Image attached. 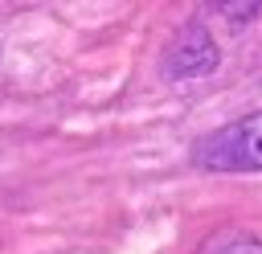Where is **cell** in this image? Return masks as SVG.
<instances>
[{
    "label": "cell",
    "instance_id": "cell-1",
    "mask_svg": "<svg viewBox=\"0 0 262 254\" xmlns=\"http://www.w3.org/2000/svg\"><path fill=\"white\" fill-rule=\"evenodd\" d=\"M192 156L209 172H258L262 168V111L217 127L192 147Z\"/></svg>",
    "mask_w": 262,
    "mask_h": 254
},
{
    "label": "cell",
    "instance_id": "cell-2",
    "mask_svg": "<svg viewBox=\"0 0 262 254\" xmlns=\"http://www.w3.org/2000/svg\"><path fill=\"white\" fill-rule=\"evenodd\" d=\"M205 254H262V242L250 238V234H225V238L209 242Z\"/></svg>",
    "mask_w": 262,
    "mask_h": 254
}]
</instances>
